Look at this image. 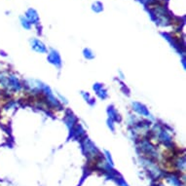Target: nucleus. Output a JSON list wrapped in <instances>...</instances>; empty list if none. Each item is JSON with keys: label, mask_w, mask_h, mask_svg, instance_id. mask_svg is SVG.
Masks as SVG:
<instances>
[{"label": "nucleus", "mask_w": 186, "mask_h": 186, "mask_svg": "<svg viewBox=\"0 0 186 186\" xmlns=\"http://www.w3.org/2000/svg\"><path fill=\"white\" fill-rule=\"evenodd\" d=\"M93 89L95 90V92L96 93L97 96L101 100H105L107 96H108V94H107V91L105 90V88L103 87L102 84H95Z\"/></svg>", "instance_id": "3"}, {"label": "nucleus", "mask_w": 186, "mask_h": 186, "mask_svg": "<svg viewBox=\"0 0 186 186\" xmlns=\"http://www.w3.org/2000/svg\"><path fill=\"white\" fill-rule=\"evenodd\" d=\"M107 112H108L109 114V117L111 120H115V121H118V118H119V114L118 112L116 111V109H114L113 107H108V110H107Z\"/></svg>", "instance_id": "4"}, {"label": "nucleus", "mask_w": 186, "mask_h": 186, "mask_svg": "<svg viewBox=\"0 0 186 186\" xmlns=\"http://www.w3.org/2000/svg\"><path fill=\"white\" fill-rule=\"evenodd\" d=\"M47 60H48L49 63H52L53 65H55L56 67L61 68V66H62V57L57 52H56V51L50 52L48 54Z\"/></svg>", "instance_id": "1"}, {"label": "nucleus", "mask_w": 186, "mask_h": 186, "mask_svg": "<svg viewBox=\"0 0 186 186\" xmlns=\"http://www.w3.org/2000/svg\"><path fill=\"white\" fill-rule=\"evenodd\" d=\"M82 96H84V99L86 100V101H88L90 104H94L95 103V101L93 97L88 94V93H82Z\"/></svg>", "instance_id": "7"}, {"label": "nucleus", "mask_w": 186, "mask_h": 186, "mask_svg": "<svg viewBox=\"0 0 186 186\" xmlns=\"http://www.w3.org/2000/svg\"><path fill=\"white\" fill-rule=\"evenodd\" d=\"M83 55H84V57L87 58V60H93V58L95 57V54H94L91 50H89V49H87V50H85Z\"/></svg>", "instance_id": "6"}, {"label": "nucleus", "mask_w": 186, "mask_h": 186, "mask_svg": "<svg viewBox=\"0 0 186 186\" xmlns=\"http://www.w3.org/2000/svg\"><path fill=\"white\" fill-rule=\"evenodd\" d=\"M33 49H34V51L39 52V53H45V52L47 51L46 48H45V46H44L41 42H39V41H37L36 44L33 45Z\"/></svg>", "instance_id": "5"}, {"label": "nucleus", "mask_w": 186, "mask_h": 186, "mask_svg": "<svg viewBox=\"0 0 186 186\" xmlns=\"http://www.w3.org/2000/svg\"><path fill=\"white\" fill-rule=\"evenodd\" d=\"M132 105H133V109L136 113H139L140 115H142V116H145V117H149L150 116L149 110L146 108V106L143 105L142 103H140V102H133Z\"/></svg>", "instance_id": "2"}]
</instances>
